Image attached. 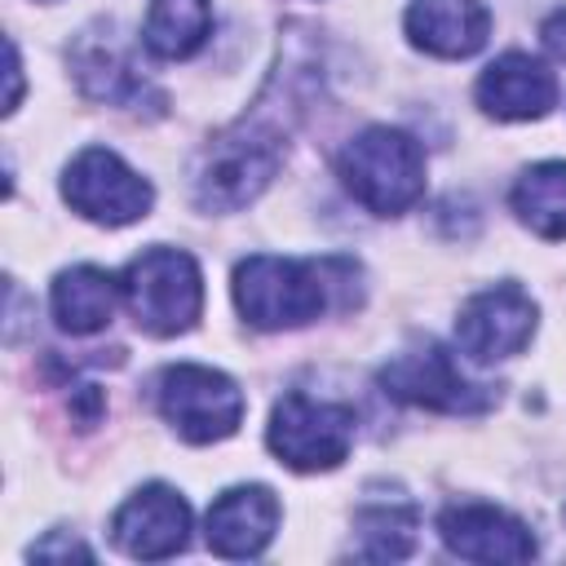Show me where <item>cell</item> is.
<instances>
[{
  "mask_svg": "<svg viewBox=\"0 0 566 566\" xmlns=\"http://www.w3.org/2000/svg\"><path fill=\"white\" fill-rule=\"evenodd\" d=\"M265 442L279 455V464H287L296 473H327L354 447V407L292 389L274 402Z\"/></svg>",
  "mask_w": 566,
  "mask_h": 566,
  "instance_id": "cell-5",
  "label": "cell"
},
{
  "mask_svg": "<svg viewBox=\"0 0 566 566\" xmlns=\"http://www.w3.org/2000/svg\"><path fill=\"white\" fill-rule=\"evenodd\" d=\"M354 531H358V557H376V562L407 557L416 544V509L402 500L363 504L354 517Z\"/></svg>",
  "mask_w": 566,
  "mask_h": 566,
  "instance_id": "cell-19",
  "label": "cell"
},
{
  "mask_svg": "<svg viewBox=\"0 0 566 566\" xmlns=\"http://www.w3.org/2000/svg\"><path fill=\"white\" fill-rule=\"evenodd\" d=\"M513 212L539 239H566V159L531 164L513 181Z\"/></svg>",
  "mask_w": 566,
  "mask_h": 566,
  "instance_id": "cell-17",
  "label": "cell"
},
{
  "mask_svg": "<svg viewBox=\"0 0 566 566\" xmlns=\"http://www.w3.org/2000/svg\"><path fill=\"white\" fill-rule=\"evenodd\" d=\"M155 402L164 420L195 447L221 442L243 424V389L203 363H172L155 380Z\"/></svg>",
  "mask_w": 566,
  "mask_h": 566,
  "instance_id": "cell-6",
  "label": "cell"
},
{
  "mask_svg": "<svg viewBox=\"0 0 566 566\" xmlns=\"http://www.w3.org/2000/svg\"><path fill=\"white\" fill-rule=\"evenodd\" d=\"M380 389L398 402H411V407H429V411H482L491 407V385H469L455 367V358L424 340L416 349H402L398 358H389L380 367Z\"/></svg>",
  "mask_w": 566,
  "mask_h": 566,
  "instance_id": "cell-8",
  "label": "cell"
},
{
  "mask_svg": "<svg viewBox=\"0 0 566 566\" xmlns=\"http://www.w3.org/2000/svg\"><path fill=\"white\" fill-rule=\"evenodd\" d=\"M119 292L124 287L106 270H97V265H71V270H62L53 279V296H49L53 301V318L71 336H93V332H102L111 323Z\"/></svg>",
  "mask_w": 566,
  "mask_h": 566,
  "instance_id": "cell-15",
  "label": "cell"
},
{
  "mask_svg": "<svg viewBox=\"0 0 566 566\" xmlns=\"http://www.w3.org/2000/svg\"><path fill=\"white\" fill-rule=\"evenodd\" d=\"M438 535L455 557H469V562H531L535 557L531 526L495 504H451L438 517Z\"/></svg>",
  "mask_w": 566,
  "mask_h": 566,
  "instance_id": "cell-11",
  "label": "cell"
},
{
  "mask_svg": "<svg viewBox=\"0 0 566 566\" xmlns=\"http://www.w3.org/2000/svg\"><path fill=\"white\" fill-rule=\"evenodd\" d=\"M535 301L517 287V283H495L473 292L460 305L455 318V345L460 354H469L473 363H495V358H513L526 349V340L535 336Z\"/></svg>",
  "mask_w": 566,
  "mask_h": 566,
  "instance_id": "cell-9",
  "label": "cell"
},
{
  "mask_svg": "<svg viewBox=\"0 0 566 566\" xmlns=\"http://www.w3.org/2000/svg\"><path fill=\"white\" fill-rule=\"evenodd\" d=\"M124 301L142 332L150 336H177L190 332L203 310V279L190 252L181 248H146L133 256L119 274Z\"/></svg>",
  "mask_w": 566,
  "mask_h": 566,
  "instance_id": "cell-4",
  "label": "cell"
},
{
  "mask_svg": "<svg viewBox=\"0 0 566 566\" xmlns=\"http://www.w3.org/2000/svg\"><path fill=\"white\" fill-rule=\"evenodd\" d=\"M31 557H93V553H88L80 539H57V544H53V539H40V544L31 548Z\"/></svg>",
  "mask_w": 566,
  "mask_h": 566,
  "instance_id": "cell-21",
  "label": "cell"
},
{
  "mask_svg": "<svg viewBox=\"0 0 566 566\" xmlns=\"http://www.w3.org/2000/svg\"><path fill=\"white\" fill-rule=\"evenodd\" d=\"M283 164V133L261 119H239L212 137L195 164V203L203 212L248 208Z\"/></svg>",
  "mask_w": 566,
  "mask_h": 566,
  "instance_id": "cell-3",
  "label": "cell"
},
{
  "mask_svg": "<svg viewBox=\"0 0 566 566\" xmlns=\"http://www.w3.org/2000/svg\"><path fill=\"white\" fill-rule=\"evenodd\" d=\"M336 172L345 190L376 217H398L424 195V150L411 133L371 124L345 142Z\"/></svg>",
  "mask_w": 566,
  "mask_h": 566,
  "instance_id": "cell-2",
  "label": "cell"
},
{
  "mask_svg": "<svg viewBox=\"0 0 566 566\" xmlns=\"http://www.w3.org/2000/svg\"><path fill=\"white\" fill-rule=\"evenodd\" d=\"M18 97H22V62H18V44L9 40V97H4V111L9 115L18 111Z\"/></svg>",
  "mask_w": 566,
  "mask_h": 566,
  "instance_id": "cell-22",
  "label": "cell"
},
{
  "mask_svg": "<svg viewBox=\"0 0 566 566\" xmlns=\"http://www.w3.org/2000/svg\"><path fill=\"white\" fill-rule=\"evenodd\" d=\"M75 75H80V88L97 102H137L146 93V80L137 75L128 49L111 27L75 44Z\"/></svg>",
  "mask_w": 566,
  "mask_h": 566,
  "instance_id": "cell-16",
  "label": "cell"
},
{
  "mask_svg": "<svg viewBox=\"0 0 566 566\" xmlns=\"http://www.w3.org/2000/svg\"><path fill=\"white\" fill-rule=\"evenodd\" d=\"M111 539L128 553V557H142V562H159V557H172L186 548L190 539V504L164 486V482H150L142 486L137 495H128L115 517H111Z\"/></svg>",
  "mask_w": 566,
  "mask_h": 566,
  "instance_id": "cell-10",
  "label": "cell"
},
{
  "mask_svg": "<svg viewBox=\"0 0 566 566\" xmlns=\"http://www.w3.org/2000/svg\"><path fill=\"white\" fill-rule=\"evenodd\" d=\"M340 261H292L256 252L234 270V305L261 332L305 327L332 301V270Z\"/></svg>",
  "mask_w": 566,
  "mask_h": 566,
  "instance_id": "cell-1",
  "label": "cell"
},
{
  "mask_svg": "<svg viewBox=\"0 0 566 566\" xmlns=\"http://www.w3.org/2000/svg\"><path fill=\"white\" fill-rule=\"evenodd\" d=\"M212 31V4L208 0H150L146 22H142V44L155 57H190L195 49H203Z\"/></svg>",
  "mask_w": 566,
  "mask_h": 566,
  "instance_id": "cell-18",
  "label": "cell"
},
{
  "mask_svg": "<svg viewBox=\"0 0 566 566\" xmlns=\"http://www.w3.org/2000/svg\"><path fill=\"white\" fill-rule=\"evenodd\" d=\"M407 35L433 57H469L491 35V13L482 0H411Z\"/></svg>",
  "mask_w": 566,
  "mask_h": 566,
  "instance_id": "cell-14",
  "label": "cell"
},
{
  "mask_svg": "<svg viewBox=\"0 0 566 566\" xmlns=\"http://www.w3.org/2000/svg\"><path fill=\"white\" fill-rule=\"evenodd\" d=\"M62 199L97 221V226H128V221H142L155 203V190L142 172H133L115 150L106 146H84L66 172H62Z\"/></svg>",
  "mask_w": 566,
  "mask_h": 566,
  "instance_id": "cell-7",
  "label": "cell"
},
{
  "mask_svg": "<svg viewBox=\"0 0 566 566\" xmlns=\"http://www.w3.org/2000/svg\"><path fill=\"white\" fill-rule=\"evenodd\" d=\"M478 106L495 119H539L557 102V80L531 53H504L478 75Z\"/></svg>",
  "mask_w": 566,
  "mask_h": 566,
  "instance_id": "cell-13",
  "label": "cell"
},
{
  "mask_svg": "<svg viewBox=\"0 0 566 566\" xmlns=\"http://www.w3.org/2000/svg\"><path fill=\"white\" fill-rule=\"evenodd\" d=\"M279 531V500L270 486H230L203 517L208 548L217 557H256Z\"/></svg>",
  "mask_w": 566,
  "mask_h": 566,
  "instance_id": "cell-12",
  "label": "cell"
},
{
  "mask_svg": "<svg viewBox=\"0 0 566 566\" xmlns=\"http://www.w3.org/2000/svg\"><path fill=\"white\" fill-rule=\"evenodd\" d=\"M539 35H544V49H548L553 57H562V62H566V9H557L553 18H544Z\"/></svg>",
  "mask_w": 566,
  "mask_h": 566,
  "instance_id": "cell-20",
  "label": "cell"
}]
</instances>
